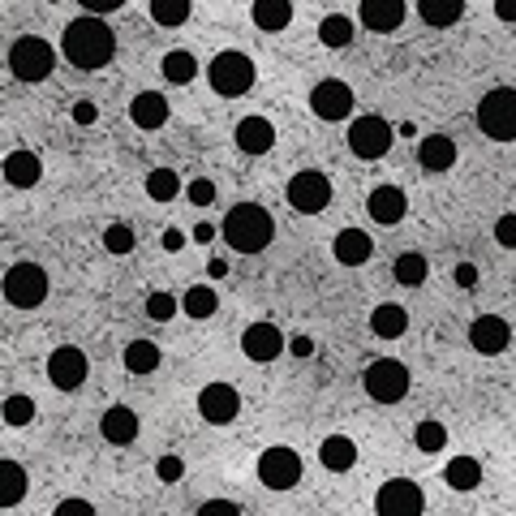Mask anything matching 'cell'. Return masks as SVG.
I'll return each mask as SVG.
<instances>
[{"mask_svg": "<svg viewBox=\"0 0 516 516\" xmlns=\"http://www.w3.org/2000/svg\"><path fill=\"white\" fill-rule=\"evenodd\" d=\"M495 241L504 250H516V211H508V215H499L495 220Z\"/></svg>", "mask_w": 516, "mask_h": 516, "instance_id": "42", "label": "cell"}, {"mask_svg": "<svg viewBox=\"0 0 516 516\" xmlns=\"http://www.w3.org/2000/svg\"><path fill=\"white\" fill-rule=\"evenodd\" d=\"M293 353H297V357H314V340H310V336H297V340H293Z\"/></svg>", "mask_w": 516, "mask_h": 516, "instance_id": "52", "label": "cell"}, {"mask_svg": "<svg viewBox=\"0 0 516 516\" xmlns=\"http://www.w3.org/2000/svg\"><path fill=\"white\" fill-rule=\"evenodd\" d=\"M39 177H43V164H39L35 151H13V155H5V181L13 185V190H35Z\"/></svg>", "mask_w": 516, "mask_h": 516, "instance_id": "24", "label": "cell"}, {"mask_svg": "<svg viewBox=\"0 0 516 516\" xmlns=\"http://www.w3.org/2000/svg\"><path fill=\"white\" fill-rule=\"evenodd\" d=\"M362 387H366L370 400H379V405H400L413 387V375H409L405 362H396V357H375L362 375Z\"/></svg>", "mask_w": 516, "mask_h": 516, "instance_id": "5", "label": "cell"}, {"mask_svg": "<svg viewBox=\"0 0 516 516\" xmlns=\"http://www.w3.org/2000/svg\"><path fill=\"white\" fill-rule=\"evenodd\" d=\"M160 69H164V78L172 82V86H190L194 78H198V61H194V52H168L164 61H160Z\"/></svg>", "mask_w": 516, "mask_h": 516, "instance_id": "31", "label": "cell"}, {"mask_svg": "<svg viewBox=\"0 0 516 516\" xmlns=\"http://www.w3.org/2000/svg\"><path fill=\"white\" fill-rule=\"evenodd\" d=\"M138 413L129 409V405H112L104 418H99V435H104L112 448H129V443L138 439Z\"/></svg>", "mask_w": 516, "mask_h": 516, "instance_id": "19", "label": "cell"}, {"mask_svg": "<svg viewBox=\"0 0 516 516\" xmlns=\"http://www.w3.org/2000/svg\"><path fill=\"white\" fill-rule=\"evenodd\" d=\"M215 237V224H198L194 228V241H211Z\"/></svg>", "mask_w": 516, "mask_h": 516, "instance_id": "53", "label": "cell"}, {"mask_svg": "<svg viewBox=\"0 0 516 516\" xmlns=\"http://www.w3.org/2000/svg\"><path fill=\"white\" fill-rule=\"evenodd\" d=\"M78 5H82L86 13H99V18H104V13H117L125 0H78Z\"/></svg>", "mask_w": 516, "mask_h": 516, "instance_id": "46", "label": "cell"}, {"mask_svg": "<svg viewBox=\"0 0 516 516\" xmlns=\"http://www.w3.org/2000/svg\"><path fill=\"white\" fill-rule=\"evenodd\" d=\"M258 78V69L246 52H237V48H228V52H215L211 56V65H207V82H211V91L215 95H224V99H237V95H246L250 86Z\"/></svg>", "mask_w": 516, "mask_h": 516, "instance_id": "4", "label": "cell"}, {"mask_svg": "<svg viewBox=\"0 0 516 516\" xmlns=\"http://www.w3.org/2000/svg\"><path fill=\"white\" fill-rule=\"evenodd\" d=\"M353 86L340 82V78H323L319 86L310 91V112L319 121H349L353 117Z\"/></svg>", "mask_w": 516, "mask_h": 516, "instance_id": "13", "label": "cell"}, {"mask_svg": "<svg viewBox=\"0 0 516 516\" xmlns=\"http://www.w3.org/2000/svg\"><path fill=\"white\" fill-rule=\"evenodd\" d=\"M452 280L461 284V289H478V267H473V263H456Z\"/></svg>", "mask_w": 516, "mask_h": 516, "instance_id": "45", "label": "cell"}, {"mask_svg": "<svg viewBox=\"0 0 516 516\" xmlns=\"http://www.w3.org/2000/svg\"><path fill=\"white\" fill-rule=\"evenodd\" d=\"M168 99L160 91H138L134 104H129V121H134L138 129H164L168 125Z\"/></svg>", "mask_w": 516, "mask_h": 516, "instance_id": "22", "label": "cell"}, {"mask_svg": "<svg viewBox=\"0 0 516 516\" xmlns=\"http://www.w3.org/2000/svg\"><path fill=\"white\" fill-rule=\"evenodd\" d=\"M418 164L426 172H448L456 164V142L448 134H426V138H418Z\"/></svg>", "mask_w": 516, "mask_h": 516, "instance_id": "23", "label": "cell"}, {"mask_svg": "<svg viewBox=\"0 0 516 516\" xmlns=\"http://www.w3.org/2000/svg\"><path fill=\"white\" fill-rule=\"evenodd\" d=\"M392 276H396V284H405V289H422V280H426V258H422V254H400L396 263H392Z\"/></svg>", "mask_w": 516, "mask_h": 516, "instance_id": "36", "label": "cell"}, {"mask_svg": "<svg viewBox=\"0 0 516 516\" xmlns=\"http://www.w3.org/2000/svg\"><path fill=\"white\" fill-rule=\"evenodd\" d=\"M370 332L379 340H400L409 332V310L396 306V301H383V306L370 310Z\"/></svg>", "mask_w": 516, "mask_h": 516, "instance_id": "25", "label": "cell"}, {"mask_svg": "<svg viewBox=\"0 0 516 516\" xmlns=\"http://www.w3.org/2000/svg\"><path fill=\"white\" fill-rule=\"evenodd\" d=\"M151 18L155 26H181V22H190V0H151Z\"/></svg>", "mask_w": 516, "mask_h": 516, "instance_id": "38", "label": "cell"}, {"mask_svg": "<svg viewBox=\"0 0 516 516\" xmlns=\"http://www.w3.org/2000/svg\"><path fill=\"white\" fill-rule=\"evenodd\" d=\"M495 18L499 22H516V0H495Z\"/></svg>", "mask_w": 516, "mask_h": 516, "instance_id": "50", "label": "cell"}, {"mask_svg": "<svg viewBox=\"0 0 516 516\" xmlns=\"http://www.w3.org/2000/svg\"><path fill=\"white\" fill-rule=\"evenodd\" d=\"M284 198H289V207L297 215H319L332 207V177L319 168H301L289 177V185H284Z\"/></svg>", "mask_w": 516, "mask_h": 516, "instance_id": "7", "label": "cell"}, {"mask_svg": "<svg viewBox=\"0 0 516 516\" xmlns=\"http://www.w3.org/2000/svg\"><path fill=\"white\" fill-rule=\"evenodd\" d=\"M215 306H220V297H215L211 284H194V289H185V297H181V310L190 314V319H211Z\"/></svg>", "mask_w": 516, "mask_h": 516, "instance_id": "34", "label": "cell"}, {"mask_svg": "<svg viewBox=\"0 0 516 516\" xmlns=\"http://www.w3.org/2000/svg\"><path fill=\"white\" fill-rule=\"evenodd\" d=\"M185 194H190V203H194V207H211V203H215V185H211L207 177H194Z\"/></svg>", "mask_w": 516, "mask_h": 516, "instance_id": "43", "label": "cell"}, {"mask_svg": "<svg viewBox=\"0 0 516 516\" xmlns=\"http://www.w3.org/2000/svg\"><path fill=\"white\" fill-rule=\"evenodd\" d=\"M198 512H203V516H220V512H224V516H233L237 504H228V499H207V504L198 508Z\"/></svg>", "mask_w": 516, "mask_h": 516, "instance_id": "48", "label": "cell"}, {"mask_svg": "<svg viewBox=\"0 0 516 516\" xmlns=\"http://www.w3.org/2000/svg\"><path fill=\"white\" fill-rule=\"evenodd\" d=\"M198 413H203V422H211V426L237 422V413H241V392H237L233 383H207L203 392H198Z\"/></svg>", "mask_w": 516, "mask_h": 516, "instance_id": "14", "label": "cell"}, {"mask_svg": "<svg viewBox=\"0 0 516 516\" xmlns=\"http://www.w3.org/2000/svg\"><path fill=\"white\" fill-rule=\"evenodd\" d=\"M74 121H78V125H95V121H99V108H95V104H86V99H82V104L74 108Z\"/></svg>", "mask_w": 516, "mask_h": 516, "instance_id": "49", "label": "cell"}, {"mask_svg": "<svg viewBox=\"0 0 516 516\" xmlns=\"http://www.w3.org/2000/svg\"><path fill=\"white\" fill-rule=\"evenodd\" d=\"M52 69H56V48L48 39L22 35L9 48V74L18 82H43V78H52Z\"/></svg>", "mask_w": 516, "mask_h": 516, "instance_id": "6", "label": "cell"}, {"mask_svg": "<svg viewBox=\"0 0 516 516\" xmlns=\"http://www.w3.org/2000/svg\"><path fill=\"white\" fill-rule=\"evenodd\" d=\"M160 362H164V353H160L155 340H129L125 344V370L129 375H155Z\"/></svg>", "mask_w": 516, "mask_h": 516, "instance_id": "27", "label": "cell"}, {"mask_svg": "<svg viewBox=\"0 0 516 516\" xmlns=\"http://www.w3.org/2000/svg\"><path fill=\"white\" fill-rule=\"evenodd\" d=\"M473 121H478V129L486 138L516 142V86H491V91L478 99Z\"/></svg>", "mask_w": 516, "mask_h": 516, "instance_id": "3", "label": "cell"}, {"mask_svg": "<svg viewBox=\"0 0 516 516\" xmlns=\"http://www.w3.org/2000/svg\"><path fill=\"white\" fill-rule=\"evenodd\" d=\"M155 473H160V482H181V473H185L181 456H160V465H155Z\"/></svg>", "mask_w": 516, "mask_h": 516, "instance_id": "44", "label": "cell"}, {"mask_svg": "<svg viewBox=\"0 0 516 516\" xmlns=\"http://www.w3.org/2000/svg\"><path fill=\"white\" fill-rule=\"evenodd\" d=\"M207 271H211V276H228V263H224V258H211Z\"/></svg>", "mask_w": 516, "mask_h": 516, "instance_id": "54", "label": "cell"}, {"mask_svg": "<svg viewBox=\"0 0 516 516\" xmlns=\"http://www.w3.org/2000/svg\"><path fill=\"white\" fill-rule=\"evenodd\" d=\"M366 211H370V220H375V224L392 228V224H400L409 215V198H405L400 185H375L370 198H366Z\"/></svg>", "mask_w": 516, "mask_h": 516, "instance_id": "17", "label": "cell"}, {"mask_svg": "<svg viewBox=\"0 0 516 516\" xmlns=\"http://www.w3.org/2000/svg\"><path fill=\"white\" fill-rule=\"evenodd\" d=\"M413 448H418V452H426V456H435V452H443V448H448V426H443V422H418V426H413Z\"/></svg>", "mask_w": 516, "mask_h": 516, "instance_id": "35", "label": "cell"}, {"mask_svg": "<svg viewBox=\"0 0 516 516\" xmlns=\"http://www.w3.org/2000/svg\"><path fill=\"white\" fill-rule=\"evenodd\" d=\"M5 422L9 426H31L35 422V400L31 396H9L5 400Z\"/></svg>", "mask_w": 516, "mask_h": 516, "instance_id": "40", "label": "cell"}, {"mask_svg": "<svg viewBox=\"0 0 516 516\" xmlns=\"http://www.w3.org/2000/svg\"><path fill=\"white\" fill-rule=\"evenodd\" d=\"M86 375H91V362H86V353L78 349V344H61V349H52L48 383L56 387V392H78V387L86 383Z\"/></svg>", "mask_w": 516, "mask_h": 516, "instance_id": "12", "label": "cell"}, {"mask_svg": "<svg viewBox=\"0 0 516 516\" xmlns=\"http://www.w3.org/2000/svg\"><path fill=\"white\" fill-rule=\"evenodd\" d=\"M61 56L74 69H104L112 56H117V35H112V26L99 18V13H82L61 31Z\"/></svg>", "mask_w": 516, "mask_h": 516, "instance_id": "1", "label": "cell"}, {"mask_svg": "<svg viewBox=\"0 0 516 516\" xmlns=\"http://www.w3.org/2000/svg\"><path fill=\"white\" fill-rule=\"evenodd\" d=\"M147 194L155 203H172V198L181 194V177L172 168H155V172H147Z\"/></svg>", "mask_w": 516, "mask_h": 516, "instance_id": "37", "label": "cell"}, {"mask_svg": "<svg viewBox=\"0 0 516 516\" xmlns=\"http://www.w3.org/2000/svg\"><path fill=\"white\" fill-rule=\"evenodd\" d=\"M392 138H396L392 125L375 117V112H362V117L349 121V151L357 160H383V155L392 151Z\"/></svg>", "mask_w": 516, "mask_h": 516, "instance_id": "8", "label": "cell"}, {"mask_svg": "<svg viewBox=\"0 0 516 516\" xmlns=\"http://www.w3.org/2000/svg\"><path fill=\"white\" fill-rule=\"evenodd\" d=\"M26 495V469L18 461H0V504L13 508Z\"/></svg>", "mask_w": 516, "mask_h": 516, "instance_id": "32", "label": "cell"}, {"mask_svg": "<svg viewBox=\"0 0 516 516\" xmlns=\"http://www.w3.org/2000/svg\"><path fill=\"white\" fill-rule=\"evenodd\" d=\"M443 478H448L452 491H478L482 486V465L473 461V456H452L448 469H443Z\"/></svg>", "mask_w": 516, "mask_h": 516, "instance_id": "30", "label": "cell"}, {"mask_svg": "<svg viewBox=\"0 0 516 516\" xmlns=\"http://www.w3.org/2000/svg\"><path fill=\"white\" fill-rule=\"evenodd\" d=\"M250 18L258 31H284L293 22V0H254Z\"/></svg>", "mask_w": 516, "mask_h": 516, "instance_id": "28", "label": "cell"}, {"mask_svg": "<svg viewBox=\"0 0 516 516\" xmlns=\"http://www.w3.org/2000/svg\"><path fill=\"white\" fill-rule=\"evenodd\" d=\"M289 349V340L276 323H250L246 332H241V353L250 357V362H276V357Z\"/></svg>", "mask_w": 516, "mask_h": 516, "instance_id": "15", "label": "cell"}, {"mask_svg": "<svg viewBox=\"0 0 516 516\" xmlns=\"http://www.w3.org/2000/svg\"><path fill=\"white\" fill-rule=\"evenodd\" d=\"M220 233L237 254H263L271 246V237H276V220H271V211L258 207V203H237L224 215Z\"/></svg>", "mask_w": 516, "mask_h": 516, "instance_id": "2", "label": "cell"}, {"mask_svg": "<svg viewBox=\"0 0 516 516\" xmlns=\"http://www.w3.org/2000/svg\"><path fill=\"white\" fill-rule=\"evenodd\" d=\"M181 246H185V233H181V228H168V233H164V250L177 254Z\"/></svg>", "mask_w": 516, "mask_h": 516, "instance_id": "51", "label": "cell"}, {"mask_svg": "<svg viewBox=\"0 0 516 516\" xmlns=\"http://www.w3.org/2000/svg\"><path fill=\"white\" fill-rule=\"evenodd\" d=\"M426 508V495L413 478H387L375 495V512L379 516H418Z\"/></svg>", "mask_w": 516, "mask_h": 516, "instance_id": "11", "label": "cell"}, {"mask_svg": "<svg viewBox=\"0 0 516 516\" xmlns=\"http://www.w3.org/2000/svg\"><path fill=\"white\" fill-rule=\"evenodd\" d=\"M418 13L426 26H456L465 18V0H418Z\"/></svg>", "mask_w": 516, "mask_h": 516, "instance_id": "29", "label": "cell"}, {"mask_svg": "<svg viewBox=\"0 0 516 516\" xmlns=\"http://www.w3.org/2000/svg\"><path fill=\"white\" fill-rule=\"evenodd\" d=\"M56 512H61V516H74V512H82V516H91L95 508H91V504H86V499H61V504H56Z\"/></svg>", "mask_w": 516, "mask_h": 516, "instance_id": "47", "label": "cell"}, {"mask_svg": "<svg viewBox=\"0 0 516 516\" xmlns=\"http://www.w3.org/2000/svg\"><path fill=\"white\" fill-rule=\"evenodd\" d=\"M357 18H362L366 31L387 35L405 22V0H362V5H357Z\"/></svg>", "mask_w": 516, "mask_h": 516, "instance_id": "20", "label": "cell"}, {"mask_svg": "<svg viewBox=\"0 0 516 516\" xmlns=\"http://www.w3.org/2000/svg\"><path fill=\"white\" fill-rule=\"evenodd\" d=\"M104 246H108V254H134V228L129 224H108L104 228Z\"/></svg>", "mask_w": 516, "mask_h": 516, "instance_id": "39", "label": "cell"}, {"mask_svg": "<svg viewBox=\"0 0 516 516\" xmlns=\"http://www.w3.org/2000/svg\"><path fill=\"white\" fill-rule=\"evenodd\" d=\"M233 138H237L241 155H267L271 147H276V125H271L267 117H246V121H237Z\"/></svg>", "mask_w": 516, "mask_h": 516, "instance_id": "18", "label": "cell"}, {"mask_svg": "<svg viewBox=\"0 0 516 516\" xmlns=\"http://www.w3.org/2000/svg\"><path fill=\"white\" fill-rule=\"evenodd\" d=\"M319 39H323V48H349L353 43V18H344V13H332V18H323L319 22Z\"/></svg>", "mask_w": 516, "mask_h": 516, "instance_id": "33", "label": "cell"}, {"mask_svg": "<svg viewBox=\"0 0 516 516\" xmlns=\"http://www.w3.org/2000/svg\"><path fill=\"white\" fill-rule=\"evenodd\" d=\"M48 297V271L39 263H13L5 271V301L18 310H31Z\"/></svg>", "mask_w": 516, "mask_h": 516, "instance_id": "9", "label": "cell"}, {"mask_svg": "<svg viewBox=\"0 0 516 516\" xmlns=\"http://www.w3.org/2000/svg\"><path fill=\"white\" fill-rule=\"evenodd\" d=\"M258 482H263L267 491H293L301 482V456L293 448H284V443L267 448L258 456Z\"/></svg>", "mask_w": 516, "mask_h": 516, "instance_id": "10", "label": "cell"}, {"mask_svg": "<svg viewBox=\"0 0 516 516\" xmlns=\"http://www.w3.org/2000/svg\"><path fill=\"white\" fill-rule=\"evenodd\" d=\"M177 306H181V301L172 297V293H151V297H147V319L168 323L172 314H177Z\"/></svg>", "mask_w": 516, "mask_h": 516, "instance_id": "41", "label": "cell"}, {"mask_svg": "<svg viewBox=\"0 0 516 516\" xmlns=\"http://www.w3.org/2000/svg\"><path fill=\"white\" fill-rule=\"evenodd\" d=\"M319 461H323V469H332V473H349L357 465V443L349 435H327L319 443Z\"/></svg>", "mask_w": 516, "mask_h": 516, "instance_id": "26", "label": "cell"}, {"mask_svg": "<svg viewBox=\"0 0 516 516\" xmlns=\"http://www.w3.org/2000/svg\"><path fill=\"white\" fill-rule=\"evenodd\" d=\"M469 344H473V353H482V357H499L512 344L508 319H499V314H478L469 327Z\"/></svg>", "mask_w": 516, "mask_h": 516, "instance_id": "16", "label": "cell"}, {"mask_svg": "<svg viewBox=\"0 0 516 516\" xmlns=\"http://www.w3.org/2000/svg\"><path fill=\"white\" fill-rule=\"evenodd\" d=\"M332 254L340 267H362L370 254H375V237L362 233V228H340L332 241Z\"/></svg>", "mask_w": 516, "mask_h": 516, "instance_id": "21", "label": "cell"}]
</instances>
